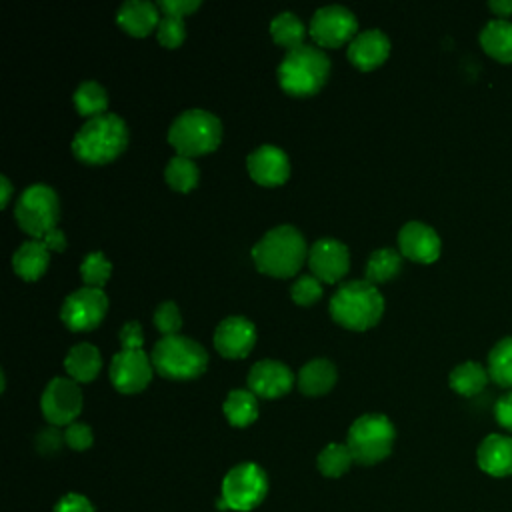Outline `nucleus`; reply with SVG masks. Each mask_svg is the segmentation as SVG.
Returning <instances> with one entry per match:
<instances>
[{"mask_svg": "<svg viewBox=\"0 0 512 512\" xmlns=\"http://www.w3.org/2000/svg\"><path fill=\"white\" fill-rule=\"evenodd\" d=\"M308 258V248L302 232L290 224H280L268 230L254 246L252 260L262 274L288 278L294 276L304 260Z\"/></svg>", "mask_w": 512, "mask_h": 512, "instance_id": "nucleus-1", "label": "nucleus"}, {"mask_svg": "<svg viewBox=\"0 0 512 512\" xmlns=\"http://www.w3.org/2000/svg\"><path fill=\"white\" fill-rule=\"evenodd\" d=\"M126 146L128 126L114 112L88 118L72 138L74 156L86 164H106L118 158Z\"/></svg>", "mask_w": 512, "mask_h": 512, "instance_id": "nucleus-2", "label": "nucleus"}, {"mask_svg": "<svg viewBox=\"0 0 512 512\" xmlns=\"http://www.w3.org/2000/svg\"><path fill=\"white\" fill-rule=\"evenodd\" d=\"M384 312L380 290L368 280H350L336 288L330 298V316L344 328L368 330Z\"/></svg>", "mask_w": 512, "mask_h": 512, "instance_id": "nucleus-3", "label": "nucleus"}, {"mask_svg": "<svg viewBox=\"0 0 512 512\" xmlns=\"http://www.w3.org/2000/svg\"><path fill=\"white\" fill-rule=\"evenodd\" d=\"M330 74L328 56L312 44H302L286 52L278 66V82L292 96H310L318 92Z\"/></svg>", "mask_w": 512, "mask_h": 512, "instance_id": "nucleus-4", "label": "nucleus"}, {"mask_svg": "<svg viewBox=\"0 0 512 512\" xmlns=\"http://www.w3.org/2000/svg\"><path fill=\"white\" fill-rule=\"evenodd\" d=\"M150 360L154 370L168 380H190L200 376L208 366V352L202 344L188 336L172 334L162 336L152 352Z\"/></svg>", "mask_w": 512, "mask_h": 512, "instance_id": "nucleus-5", "label": "nucleus"}, {"mask_svg": "<svg viewBox=\"0 0 512 512\" xmlns=\"http://www.w3.org/2000/svg\"><path fill=\"white\" fill-rule=\"evenodd\" d=\"M222 122L208 110L190 108L174 118L168 128V142L180 156H202L218 148Z\"/></svg>", "mask_w": 512, "mask_h": 512, "instance_id": "nucleus-6", "label": "nucleus"}, {"mask_svg": "<svg viewBox=\"0 0 512 512\" xmlns=\"http://www.w3.org/2000/svg\"><path fill=\"white\" fill-rule=\"evenodd\" d=\"M394 438L396 430L384 414H362L348 428L346 446L354 462L372 466L392 452Z\"/></svg>", "mask_w": 512, "mask_h": 512, "instance_id": "nucleus-7", "label": "nucleus"}, {"mask_svg": "<svg viewBox=\"0 0 512 512\" xmlns=\"http://www.w3.org/2000/svg\"><path fill=\"white\" fill-rule=\"evenodd\" d=\"M268 494V476L254 462H240L230 468L222 480L218 510L250 512L262 504Z\"/></svg>", "mask_w": 512, "mask_h": 512, "instance_id": "nucleus-8", "label": "nucleus"}, {"mask_svg": "<svg viewBox=\"0 0 512 512\" xmlns=\"http://www.w3.org/2000/svg\"><path fill=\"white\" fill-rule=\"evenodd\" d=\"M14 218L18 226L34 240H42L54 232L60 218V202L54 188L48 184L28 186L16 202Z\"/></svg>", "mask_w": 512, "mask_h": 512, "instance_id": "nucleus-9", "label": "nucleus"}, {"mask_svg": "<svg viewBox=\"0 0 512 512\" xmlns=\"http://www.w3.org/2000/svg\"><path fill=\"white\" fill-rule=\"evenodd\" d=\"M108 310V298L102 288H78L68 294L60 308V320L72 332H86L96 328Z\"/></svg>", "mask_w": 512, "mask_h": 512, "instance_id": "nucleus-10", "label": "nucleus"}, {"mask_svg": "<svg viewBox=\"0 0 512 512\" xmlns=\"http://www.w3.org/2000/svg\"><path fill=\"white\" fill-rule=\"evenodd\" d=\"M358 30V20L352 10L340 4H328L318 8L312 18L308 32L324 48H336L344 42H352Z\"/></svg>", "mask_w": 512, "mask_h": 512, "instance_id": "nucleus-11", "label": "nucleus"}, {"mask_svg": "<svg viewBox=\"0 0 512 512\" xmlns=\"http://www.w3.org/2000/svg\"><path fill=\"white\" fill-rule=\"evenodd\" d=\"M40 408L52 426H68L76 422V416L82 410V390L78 382L64 376L52 378L42 392Z\"/></svg>", "mask_w": 512, "mask_h": 512, "instance_id": "nucleus-12", "label": "nucleus"}, {"mask_svg": "<svg viewBox=\"0 0 512 512\" xmlns=\"http://www.w3.org/2000/svg\"><path fill=\"white\" fill-rule=\"evenodd\" d=\"M152 360L144 348L120 350L110 362V382L122 394H136L144 390L152 380Z\"/></svg>", "mask_w": 512, "mask_h": 512, "instance_id": "nucleus-13", "label": "nucleus"}, {"mask_svg": "<svg viewBox=\"0 0 512 512\" xmlns=\"http://www.w3.org/2000/svg\"><path fill=\"white\" fill-rule=\"evenodd\" d=\"M308 266L320 282L334 284L348 272L350 252L336 238H320L308 250Z\"/></svg>", "mask_w": 512, "mask_h": 512, "instance_id": "nucleus-14", "label": "nucleus"}, {"mask_svg": "<svg viewBox=\"0 0 512 512\" xmlns=\"http://www.w3.org/2000/svg\"><path fill=\"white\" fill-rule=\"evenodd\" d=\"M256 344V328L246 316H228L214 330V348L224 358H244Z\"/></svg>", "mask_w": 512, "mask_h": 512, "instance_id": "nucleus-15", "label": "nucleus"}, {"mask_svg": "<svg viewBox=\"0 0 512 512\" xmlns=\"http://www.w3.org/2000/svg\"><path fill=\"white\" fill-rule=\"evenodd\" d=\"M398 246L400 254L420 262V264H430L440 256V236L436 230L420 220H410L406 222L400 232H398Z\"/></svg>", "mask_w": 512, "mask_h": 512, "instance_id": "nucleus-16", "label": "nucleus"}, {"mask_svg": "<svg viewBox=\"0 0 512 512\" xmlns=\"http://www.w3.org/2000/svg\"><path fill=\"white\" fill-rule=\"evenodd\" d=\"M246 166L252 180L262 186H278L290 176L288 154L274 144H262L260 148L250 152L246 158Z\"/></svg>", "mask_w": 512, "mask_h": 512, "instance_id": "nucleus-17", "label": "nucleus"}, {"mask_svg": "<svg viewBox=\"0 0 512 512\" xmlns=\"http://www.w3.org/2000/svg\"><path fill=\"white\" fill-rule=\"evenodd\" d=\"M248 390L260 398H280L294 384L292 370L278 360H260L248 372Z\"/></svg>", "mask_w": 512, "mask_h": 512, "instance_id": "nucleus-18", "label": "nucleus"}, {"mask_svg": "<svg viewBox=\"0 0 512 512\" xmlns=\"http://www.w3.org/2000/svg\"><path fill=\"white\" fill-rule=\"evenodd\" d=\"M348 60L360 68V70H372L380 66L388 54H390V40L388 36L378 30L370 28L364 32H358L352 42L348 44Z\"/></svg>", "mask_w": 512, "mask_h": 512, "instance_id": "nucleus-19", "label": "nucleus"}, {"mask_svg": "<svg viewBox=\"0 0 512 512\" xmlns=\"http://www.w3.org/2000/svg\"><path fill=\"white\" fill-rule=\"evenodd\" d=\"M478 466L490 476L512 474V438L502 434L486 436L478 446Z\"/></svg>", "mask_w": 512, "mask_h": 512, "instance_id": "nucleus-20", "label": "nucleus"}, {"mask_svg": "<svg viewBox=\"0 0 512 512\" xmlns=\"http://www.w3.org/2000/svg\"><path fill=\"white\" fill-rule=\"evenodd\" d=\"M116 22L132 36H146L160 22L158 4L150 0H126L116 12Z\"/></svg>", "mask_w": 512, "mask_h": 512, "instance_id": "nucleus-21", "label": "nucleus"}, {"mask_svg": "<svg viewBox=\"0 0 512 512\" xmlns=\"http://www.w3.org/2000/svg\"><path fill=\"white\" fill-rule=\"evenodd\" d=\"M336 366L326 358H314L306 362L296 378L298 390L306 396L326 394L336 384Z\"/></svg>", "mask_w": 512, "mask_h": 512, "instance_id": "nucleus-22", "label": "nucleus"}, {"mask_svg": "<svg viewBox=\"0 0 512 512\" xmlns=\"http://www.w3.org/2000/svg\"><path fill=\"white\" fill-rule=\"evenodd\" d=\"M50 262V250L42 240H26L12 254V268L24 280L40 278Z\"/></svg>", "mask_w": 512, "mask_h": 512, "instance_id": "nucleus-23", "label": "nucleus"}, {"mask_svg": "<svg viewBox=\"0 0 512 512\" xmlns=\"http://www.w3.org/2000/svg\"><path fill=\"white\" fill-rule=\"evenodd\" d=\"M64 368L72 380L92 382L102 368V358L98 348L88 342H80L72 346L64 358Z\"/></svg>", "mask_w": 512, "mask_h": 512, "instance_id": "nucleus-24", "label": "nucleus"}, {"mask_svg": "<svg viewBox=\"0 0 512 512\" xmlns=\"http://www.w3.org/2000/svg\"><path fill=\"white\" fill-rule=\"evenodd\" d=\"M480 44L492 58L512 62V22L504 18L490 20L480 32Z\"/></svg>", "mask_w": 512, "mask_h": 512, "instance_id": "nucleus-25", "label": "nucleus"}, {"mask_svg": "<svg viewBox=\"0 0 512 512\" xmlns=\"http://www.w3.org/2000/svg\"><path fill=\"white\" fill-rule=\"evenodd\" d=\"M224 416L228 418V422L236 428H244L248 424H252L258 418V402H256V394L250 390H230L226 400H224Z\"/></svg>", "mask_w": 512, "mask_h": 512, "instance_id": "nucleus-26", "label": "nucleus"}, {"mask_svg": "<svg viewBox=\"0 0 512 512\" xmlns=\"http://www.w3.org/2000/svg\"><path fill=\"white\" fill-rule=\"evenodd\" d=\"M450 388L462 396H476L488 382V370L478 362H462L450 372Z\"/></svg>", "mask_w": 512, "mask_h": 512, "instance_id": "nucleus-27", "label": "nucleus"}, {"mask_svg": "<svg viewBox=\"0 0 512 512\" xmlns=\"http://www.w3.org/2000/svg\"><path fill=\"white\" fill-rule=\"evenodd\" d=\"M270 34L276 44L292 50L304 44V22L294 12H280L270 22Z\"/></svg>", "mask_w": 512, "mask_h": 512, "instance_id": "nucleus-28", "label": "nucleus"}, {"mask_svg": "<svg viewBox=\"0 0 512 512\" xmlns=\"http://www.w3.org/2000/svg\"><path fill=\"white\" fill-rule=\"evenodd\" d=\"M74 106L80 116L96 118L100 114H106L108 94L104 86L96 80H86L74 90Z\"/></svg>", "mask_w": 512, "mask_h": 512, "instance_id": "nucleus-29", "label": "nucleus"}, {"mask_svg": "<svg viewBox=\"0 0 512 512\" xmlns=\"http://www.w3.org/2000/svg\"><path fill=\"white\" fill-rule=\"evenodd\" d=\"M402 268V256L394 248H378L370 254L364 274L366 280L376 284V282H386L394 278Z\"/></svg>", "mask_w": 512, "mask_h": 512, "instance_id": "nucleus-30", "label": "nucleus"}, {"mask_svg": "<svg viewBox=\"0 0 512 512\" xmlns=\"http://www.w3.org/2000/svg\"><path fill=\"white\" fill-rule=\"evenodd\" d=\"M164 178L168 182L170 188H174L176 192H190L200 178L198 166L192 158L188 156H172L164 168Z\"/></svg>", "mask_w": 512, "mask_h": 512, "instance_id": "nucleus-31", "label": "nucleus"}, {"mask_svg": "<svg viewBox=\"0 0 512 512\" xmlns=\"http://www.w3.org/2000/svg\"><path fill=\"white\" fill-rule=\"evenodd\" d=\"M352 462H354V458H352L350 448L346 444H338V442H330L316 458V466H318L320 474H324L326 478H340L342 474L348 472Z\"/></svg>", "mask_w": 512, "mask_h": 512, "instance_id": "nucleus-32", "label": "nucleus"}, {"mask_svg": "<svg viewBox=\"0 0 512 512\" xmlns=\"http://www.w3.org/2000/svg\"><path fill=\"white\" fill-rule=\"evenodd\" d=\"M488 376L504 386L512 388V336L502 338L488 354Z\"/></svg>", "mask_w": 512, "mask_h": 512, "instance_id": "nucleus-33", "label": "nucleus"}, {"mask_svg": "<svg viewBox=\"0 0 512 512\" xmlns=\"http://www.w3.org/2000/svg\"><path fill=\"white\" fill-rule=\"evenodd\" d=\"M110 272H112V264L104 258L100 250L86 254L80 264L82 282L84 286H90V288H102L110 278Z\"/></svg>", "mask_w": 512, "mask_h": 512, "instance_id": "nucleus-34", "label": "nucleus"}, {"mask_svg": "<svg viewBox=\"0 0 512 512\" xmlns=\"http://www.w3.org/2000/svg\"><path fill=\"white\" fill-rule=\"evenodd\" d=\"M186 26L180 16H162L156 26V38L164 48H178L184 42Z\"/></svg>", "mask_w": 512, "mask_h": 512, "instance_id": "nucleus-35", "label": "nucleus"}, {"mask_svg": "<svg viewBox=\"0 0 512 512\" xmlns=\"http://www.w3.org/2000/svg\"><path fill=\"white\" fill-rule=\"evenodd\" d=\"M290 296L296 304L310 306L322 296V284L314 274H304L290 286Z\"/></svg>", "mask_w": 512, "mask_h": 512, "instance_id": "nucleus-36", "label": "nucleus"}, {"mask_svg": "<svg viewBox=\"0 0 512 512\" xmlns=\"http://www.w3.org/2000/svg\"><path fill=\"white\" fill-rule=\"evenodd\" d=\"M154 326L164 334V336H172L178 334L180 326H182V316L178 306L172 300L160 302L154 310Z\"/></svg>", "mask_w": 512, "mask_h": 512, "instance_id": "nucleus-37", "label": "nucleus"}, {"mask_svg": "<svg viewBox=\"0 0 512 512\" xmlns=\"http://www.w3.org/2000/svg\"><path fill=\"white\" fill-rule=\"evenodd\" d=\"M64 440L66 444L76 450V452H82V450H88L94 442V434H92V428L84 422H72L66 426L64 430Z\"/></svg>", "mask_w": 512, "mask_h": 512, "instance_id": "nucleus-38", "label": "nucleus"}, {"mask_svg": "<svg viewBox=\"0 0 512 512\" xmlns=\"http://www.w3.org/2000/svg\"><path fill=\"white\" fill-rule=\"evenodd\" d=\"M54 512H94V506L86 496L78 492H68L56 502Z\"/></svg>", "mask_w": 512, "mask_h": 512, "instance_id": "nucleus-39", "label": "nucleus"}, {"mask_svg": "<svg viewBox=\"0 0 512 512\" xmlns=\"http://www.w3.org/2000/svg\"><path fill=\"white\" fill-rule=\"evenodd\" d=\"M118 338H120V344H122V350H132V348H142L144 344V336H142V328H140V322L136 320H128L120 332H118Z\"/></svg>", "mask_w": 512, "mask_h": 512, "instance_id": "nucleus-40", "label": "nucleus"}, {"mask_svg": "<svg viewBox=\"0 0 512 512\" xmlns=\"http://www.w3.org/2000/svg\"><path fill=\"white\" fill-rule=\"evenodd\" d=\"M62 442H66V440H64V434H60L54 426L40 430V434H38V438H36V446H38V450H40L42 454H52V452H56V450L62 446Z\"/></svg>", "mask_w": 512, "mask_h": 512, "instance_id": "nucleus-41", "label": "nucleus"}, {"mask_svg": "<svg viewBox=\"0 0 512 512\" xmlns=\"http://www.w3.org/2000/svg\"><path fill=\"white\" fill-rule=\"evenodd\" d=\"M200 6V0H160L158 10H162L166 16H184L194 12Z\"/></svg>", "mask_w": 512, "mask_h": 512, "instance_id": "nucleus-42", "label": "nucleus"}, {"mask_svg": "<svg viewBox=\"0 0 512 512\" xmlns=\"http://www.w3.org/2000/svg\"><path fill=\"white\" fill-rule=\"evenodd\" d=\"M494 416L502 428L512 432V392L498 398V402L494 406Z\"/></svg>", "mask_w": 512, "mask_h": 512, "instance_id": "nucleus-43", "label": "nucleus"}, {"mask_svg": "<svg viewBox=\"0 0 512 512\" xmlns=\"http://www.w3.org/2000/svg\"><path fill=\"white\" fill-rule=\"evenodd\" d=\"M42 242L48 246V250H56V252H62L66 248V236L60 228H56L54 232H50L48 236L42 238Z\"/></svg>", "mask_w": 512, "mask_h": 512, "instance_id": "nucleus-44", "label": "nucleus"}, {"mask_svg": "<svg viewBox=\"0 0 512 512\" xmlns=\"http://www.w3.org/2000/svg\"><path fill=\"white\" fill-rule=\"evenodd\" d=\"M488 8H490L496 16H500V18L506 20V16L512 14V0H492V2H488Z\"/></svg>", "mask_w": 512, "mask_h": 512, "instance_id": "nucleus-45", "label": "nucleus"}, {"mask_svg": "<svg viewBox=\"0 0 512 512\" xmlns=\"http://www.w3.org/2000/svg\"><path fill=\"white\" fill-rule=\"evenodd\" d=\"M0 184H2V190H0V194H2L0 204H2V206H6V204H8V200H10V196H12V184H10L8 176H0Z\"/></svg>", "mask_w": 512, "mask_h": 512, "instance_id": "nucleus-46", "label": "nucleus"}]
</instances>
